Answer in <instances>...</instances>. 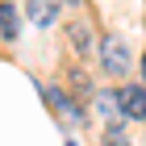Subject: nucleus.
Returning <instances> with one entry per match:
<instances>
[{"mask_svg": "<svg viewBox=\"0 0 146 146\" xmlns=\"http://www.w3.org/2000/svg\"><path fill=\"white\" fill-rule=\"evenodd\" d=\"M100 63H104V71L109 75H117L121 79L125 71H129V46H125V38L121 34H109V38H100Z\"/></svg>", "mask_w": 146, "mask_h": 146, "instance_id": "f257e3e1", "label": "nucleus"}, {"mask_svg": "<svg viewBox=\"0 0 146 146\" xmlns=\"http://www.w3.org/2000/svg\"><path fill=\"white\" fill-rule=\"evenodd\" d=\"M67 42H71V50L75 54H84V58H92L96 54V38H92V25L84 21V17H75V21H67Z\"/></svg>", "mask_w": 146, "mask_h": 146, "instance_id": "f03ea898", "label": "nucleus"}, {"mask_svg": "<svg viewBox=\"0 0 146 146\" xmlns=\"http://www.w3.org/2000/svg\"><path fill=\"white\" fill-rule=\"evenodd\" d=\"M117 100H121L125 117L146 121V84H125V88H117Z\"/></svg>", "mask_w": 146, "mask_h": 146, "instance_id": "7ed1b4c3", "label": "nucleus"}, {"mask_svg": "<svg viewBox=\"0 0 146 146\" xmlns=\"http://www.w3.org/2000/svg\"><path fill=\"white\" fill-rule=\"evenodd\" d=\"M58 9H63V0H25V13H29L34 25H54Z\"/></svg>", "mask_w": 146, "mask_h": 146, "instance_id": "20e7f679", "label": "nucleus"}, {"mask_svg": "<svg viewBox=\"0 0 146 146\" xmlns=\"http://www.w3.org/2000/svg\"><path fill=\"white\" fill-rule=\"evenodd\" d=\"M46 96H50V104H54V113H58L63 125H79V121H84V109L71 100L67 92H46Z\"/></svg>", "mask_w": 146, "mask_h": 146, "instance_id": "39448f33", "label": "nucleus"}, {"mask_svg": "<svg viewBox=\"0 0 146 146\" xmlns=\"http://www.w3.org/2000/svg\"><path fill=\"white\" fill-rule=\"evenodd\" d=\"M92 104H96V109H100V117L109 125H121V100H117V92H92Z\"/></svg>", "mask_w": 146, "mask_h": 146, "instance_id": "423d86ee", "label": "nucleus"}, {"mask_svg": "<svg viewBox=\"0 0 146 146\" xmlns=\"http://www.w3.org/2000/svg\"><path fill=\"white\" fill-rule=\"evenodd\" d=\"M0 34L17 38V13H13V4H0Z\"/></svg>", "mask_w": 146, "mask_h": 146, "instance_id": "0eeeda50", "label": "nucleus"}, {"mask_svg": "<svg viewBox=\"0 0 146 146\" xmlns=\"http://www.w3.org/2000/svg\"><path fill=\"white\" fill-rule=\"evenodd\" d=\"M104 146H129V142H125V134H121V125H109V134H104Z\"/></svg>", "mask_w": 146, "mask_h": 146, "instance_id": "6e6552de", "label": "nucleus"}, {"mask_svg": "<svg viewBox=\"0 0 146 146\" xmlns=\"http://www.w3.org/2000/svg\"><path fill=\"white\" fill-rule=\"evenodd\" d=\"M71 88L84 96V92H92V84H88V75H84V71H71Z\"/></svg>", "mask_w": 146, "mask_h": 146, "instance_id": "1a4fd4ad", "label": "nucleus"}, {"mask_svg": "<svg viewBox=\"0 0 146 146\" xmlns=\"http://www.w3.org/2000/svg\"><path fill=\"white\" fill-rule=\"evenodd\" d=\"M67 146H75V142H67Z\"/></svg>", "mask_w": 146, "mask_h": 146, "instance_id": "9d476101", "label": "nucleus"}]
</instances>
